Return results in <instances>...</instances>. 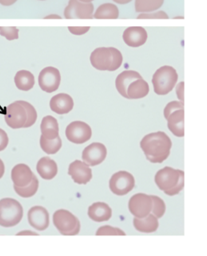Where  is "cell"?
I'll return each instance as SVG.
<instances>
[{"mask_svg": "<svg viewBox=\"0 0 207 256\" xmlns=\"http://www.w3.org/2000/svg\"><path fill=\"white\" fill-rule=\"evenodd\" d=\"M140 147L147 160L151 163L161 164L170 156L172 142L166 132H152L142 138Z\"/></svg>", "mask_w": 207, "mask_h": 256, "instance_id": "obj_1", "label": "cell"}, {"mask_svg": "<svg viewBox=\"0 0 207 256\" xmlns=\"http://www.w3.org/2000/svg\"><path fill=\"white\" fill-rule=\"evenodd\" d=\"M154 182L166 195H177L184 188V172L171 167H165L156 174Z\"/></svg>", "mask_w": 207, "mask_h": 256, "instance_id": "obj_2", "label": "cell"}, {"mask_svg": "<svg viewBox=\"0 0 207 256\" xmlns=\"http://www.w3.org/2000/svg\"><path fill=\"white\" fill-rule=\"evenodd\" d=\"M91 64L95 69L102 71H115L122 64V53L115 48H99L91 53Z\"/></svg>", "mask_w": 207, "mask_h": 256, "instance_id": "obj_3", "label": "cell"}, {"mask_svg": "<svg viewBox=\"0 0 207 256\" xmlns=\"http://www.w3.org/2000/svg\"><path fill=\"white\" fill-rule=\"evenodd\" d=\"M178 79L177 71L174 67L164 66L156 70L152 78L154 93L158 95H166L174 89Z\"/></svg>", "mask_w": 207, "mask_h": 256, "instance_id": "obj_4", "label": "cell"}, {"mask_svg": "<svg viewBox=\"0 0 207 256\" xmlns=\"http://www.w3.org/2000/svg\"><path fill=\"white\" fill-rule=\"evenodd\" d=\"M24 209L22 205L12 198H4L0 200V226L12 228L22 220Z\"/></svg>", "mask_w": 207, "mask_h": 256, "instance_id": "obj_5", "label": "cell"}, {"mask_svg": "<svg viewBox=\"0 0 207 256\" xmlns=\"http://www.w3.org/2000/svg\"><path fill=\"white\" fill-rule=\"evenodd\" d=\"M53 224L63 236H76L81 228L77 217L65 209H60L54 213Z\"/></svg>", "mask_w": 207, "mask_h": 256, "instance_id": "obj_6", "label": "cell"}, {"mask_svg": "<svg viewBox=\"0 0 207 256\" xmlns=\"http://www.w3.org/2000/svg\"><path fill=\"white\" fill-rule=\"evenodd\" d=\"M135 180L132 174L128 172L119 171L111 176L109 187L114 194L125 196L134 190Z\"/></svg>", "mask_w": 207, "mask_h": 256, "instance_id": "obj_7", "label": "cell"}, {"mask_svg": "<svg viewBox=\"0 0 207 256\" xmlns=\"http://www.w3.org/2000/svg\"><path fill=\"white\" fill-rule=\"evenodd\" d=\"M28 118L26 108L20 100H16L7 107L5 122L10 128L14 130L24 128L28 122Z\"/></svg>", "mask_w": 207, "mask_h": 256, "instance_id": "obj_8", "label": "cell"}, {"mask_svg": "<svg viewBox=\"0 0 207 256\" xmlns=\"http://www.w3.org/2000/svg\"><path fill=\"white\" fill-rule=\"evenodd\" d=\"M94 12V5L91 2H80L79 0H70L64 10L67 20H91Z\"/></svg>", "mask_w": 207, "mask_h": 256, "instance_id": "obj_9", "label": "cell"}, {"mask_svg": "<svg viewBox=\"0 0 207 256\" xmlns=\"http://www.w3.org/2000/svg\"><path fill=\"white\" fill-rule=\"evenodd\" d=\"M92 135L91 128L87 123L76 120L67 126L66 136L69 142L75 144H83L91 139Z\"/></svg>", "mask_w": 207, "mask_h": 256, "instance_id": "obj_10", "label": "cell"}, {"mask_svg": "<svg viewBox=\"0 0 207 256\" xmlns=\"http://www.w3.org/2000/svg\"><path fill=\"white\" fill-rule=\"evenodd\" d=\"M61 82V74L56 67L48 66L42 70L39 75V85L42 90L53 93L59 89Z\"/></svg>", "mask_w": 207, "mask_h": 256, "instance_id": "obj_11", "label": "cell"}, {"mask_svg": "<svg viewBox=\"0 0 207 256\" xmlns=\"http://www.w3.org/2000/svg\"><path fill=\"white\" fill-rule=\"evenodd\" d=\"M129 210L136 218H143L150 214L152 208L150 196L144 193H138L133 196L129 200Z\"/></svg>", "mask_w": 207, "mask_h": 256, "instance_id": "obj_12", "label": "cell"}, {"mask_svg": "<svg viewBox=\"0 0 207 256\" xmlns=\"http://www.w3.org/2000/svg\"><path fill=\"white\" fill-rule=\"evenodd\" d=\"M107 150L102 143L95 142L84 148L82 154L83 162L89 166H99L107 158Z\"/></svg>", "mask_w": 207, "mask_h": 256, "instance_id": "obj_13", "label": "cell"}, {"mask_svg": "<svg viewBox=\"0 0 207 256\" xmlns=\"http://www.w3.org/2000/svg\"><path fill=\"white\" fill-rule=\"evenodd\" d=\"M68 174L79 184H87L92 179V170L88 164L81 160H75L70 164Z\"/></svg>", "mask_w": 207, "mask_h": 256, "instance_id": "obj_14", "label": "cell"}, {"mask_svg": "<svg viewBox=\"0 0 207 256\" xmlns=\"http://www.w3.org/2000/svg\"><path fill=\"white\" fill-rule=\"evenodd\" d=\"M30 225L37 230H44L49 226V213L45 208L35 206L30 209L28 214Z\"/></svg>", "mask_w": 207, "mask_h": 256, "instance_id": "obj_15", "label": "cell"}, {"mask_svg": "<svg viewBox=\"0 0 207 256\" xmlns=\"http://www.w3.org/2000/svg\"><path fill=\"white\" fill-rule=\"evenodd\" d=\"M147 32L142 26H130L123 32L122 38L130 48H139L147 40Z\"/></svg>", "mask_w": 207, "mask_h": 256, "instance_id": "obj_16", "label": "cell"}, {"mask_svg": "<svg viewBox=\"0 0 207 256\" xmlns=\"http://www.w3.org/2000/svg\"><path fill=\"white\" fill-rule=\"evenodd\" d=\"M50 107L53 112L58 114H67L73 110V98L67 94H59L52 96L50 102Z\"/></svg>", "mask_w": 207, "mask_h": 256, "instance_id": "obj_17", "label": "cell"}, {"mask_svg": "<svg viewBox=\"0 0 207 256\" xmlns=\"http://www.w3.org/2000/svg\"><path fill=\"white\" fill-rule=\"evenodd\" d=\"M33 172L25 164H19L12 170V180L15 186L25 187L33 179Z\"/></svg>", "mask_w": 207, "mask_h": 256, "instance_id": "obj_18", "label": "cell"}, {"mask_svg": "<svg viewBox=\"0 0 207 256\" xmlns=\"http://www.w3.org/2000/svg\"><path fill=\"white\" fill-rule=\"evenodd\" d=\"M139 78H142V77L137 71L125 70L119 74L115 80V86L118 93L125 98H127V88L129 85Z\"/></svg>", "mask_w": 207, "mask_h": 256, "instance_id": "obj_19", "label": "cell"}, {"mask_svg": "<svg viewBox=\"0 0 207 256\" xmlns=\"http://www.w3.org/2000/svg\"><path fill=\"white\" fill-rule=\"evenodd\" d=\"M88 216L95 222H105L111 219L112 216V210L107 204L96 202L89 207Z\"/></svg>", "mask_w": 207, "mask_h": 256, "instance_id": "obj_20", "label": "cell"}, {"mask_svg": "<svg viewBox=\"0 0 207 256\" xmlns=\"http://www.w3.org/2000/svg\"><path fill=\"white\" fill-rule=\"evenodd\" d=\"M38 174L43 179L50 180L56 178L58 174L57 164L48 156L42 158L36 166Z\"/></svg>", "mask_w": 207, "mask_h": 256, "instance_id": "obj_21", "label": "cell"}, {"mask_svg": "<svg viewBox=\"0 0 207 256\" xmlns=\"http://www.w3.org/2000/svg\"><path fill=\"white\" fill-rule=\"evenodd\" d=\"M166 120L168 128L174 136H184V108L174 111Z\"/></svg>", "mask_w": 207, "mask_h": 256, "instance_id": "obj_22", "label": "cell"}, {"mask_svg": "<svg viewBox=\"0 0 207 256\" xmlns=\"http://www.w3.org/2000/svg\"><path fill=\"white\" fill-rule=\"evenodd\" d=\"M134 226L137 230L142 233L154 232L158 228V220L157 217L150 213L143 218H134Z\"/></svg>", "mask_w": 207, "mask_h": 256, "instance_id": "obj_23", "label": "cell"}, {"mask_svg": "<svg viewBox=\"0 0 207 256\" xmlns=\"http://www.w3.org/2000/svg\"><path fill=\"white\" fill-rule=\"evenodd\" d=\"M40 130L42 136L48 140H53L59 136V123L54 116L50 115L44 116L42 120Z\"/></svg>", "mask_w": 207, "mask_h": 256, "instance_id": "obj_24", "label": "cell"}, {"mask_svg": "<svg viewBox=\"0 0 207 256\" xmlns=\"http://www.w3.org/2000/svg\"><path fill=\"white\" fill-rule=\"evenodd\" d=\"M150 87L144 79H137L127 88V99L143 98L149 94Z\"/></svg>", "mask_w": 207, "mask_h": 256, "instance_id": "obj_25", "label": "cell"}, {"mask_svg": "<svg viewBox=\"0 0 207 256\" xmlns=\"http://www.w3.org/2000/svg\"><path fill=\"white\" fill-rule=\"evenodd\" d=\"M35 82L33 74L25 70L18 71L15 76L16 87L20 90H31L35 86Z\"/></svg>", "mask_w": 207, "mask_h": 256, "instance_id": "obj_26", "label": "cell"}, {"mask_svg": "<svg viewBox=\"0 0 207 256\" xmlns=\"http://www.w3.org/2000/svg\"><path fill=\"white\" fill-rule=\"evenodd\" d=\"M119 16V10L116 5L113 4H102L98 8L93 17L97 20H116Z\"/></svg>", "mask_w": 207, "mask_h": 256, "instance_id": "obj_27", "label": "cell"}, {"mask_svg": "<svg viewBox=\"0 0 207 256\" xmlns=\"http://www.w3.org/2000/svg\"><path fill=\"white\" fill-rule=\"evenodd\" d=\"M164 0H135V12L150 13L158 10L163 4Z\"/></svg>", "mask_w": 207, "mask_h": 256, "instance_id": "obj_28", "label": "cell"}, {"mask_svg": "<svg viewBox=\"0 0 207 256\" xmlns=\"http://www.w3.org/2000/svg\"><path fill=\"white\" fill-rule=\"evenodd\" d=\"M40 143L43 151L49 155L57 154L62 148V140L59 136L53 140H48L41 135Z\"/></svg>", "mask_w": 207, "mask_h": 256, "instance_id": "obj_29", "label": "cell"}, {"mask_svg": "<svg viewBox=\"0 0 207 256\" xmlns=\"http://www.w3.org/2000/svg\"><path fill=\"white\" fill-rule=\"evenodd\" d=\"M39 184H40L39 180L34 174L33 179L28 186H25V187H17V186H14V190L20 196L23 197V198H30V197L36 195L38 190H39Z\"/></svg>", "mask_w": 207, "mask_h": 256, "instance_id": "obj_30", "label": "cell"}, {"mask_svg": "<svg viewBox=\"0 0 207 256\" xmlns=\"http://www.w3.org/2000/svg\"><path fill=\"white\" fill-rule=\"evenodd\" d=\"M152 200V208L150 213L158 219L162 218L166 212V204L160 197L157 196H150Z\"/></svg>", "mask_w": 207, "mask_h": 256, "instance_id": "obj_31", "label": "cell"}, {"mask_svg": "<svg viewBox=\"0 0 207 256\" xmlns=\"http://www.w3.org/2000/svg\"><path fill=\"white\" fill-rule=\"evenodd\" d=\"M20 102L25 107L27 112H28V122H27L24 128H29V127L32 126L36 122L38 116L37 112H36L35 107L32 104L28 102H25V100H20Z\"/></svg>", "mask_w": 207, "mask_h": 256, "instance_id": "obj_32", "label": "cell"}, {"mask_svg": "<svg viewBox=\"0 0 207 256\" xmlns=\"http://www.w3.org/2000/svg\"><path fill=\"white\" fill-rule=\"evenodd\" d=\"M96 236H126V233L118 228L105 225L98 229Z\"/></svg>", "mask_w": 207, "mask_h": 256, "instance_id": "obj_33", "label": "cell"}, {"mask_svg": "<svg viewBox=\"0 0 207 256\" xmlns=\"http://www.w3.org/2000/svg\"><path fill=\"white\" fill-rule=\"evenodd\" d=\"M0 36L6 38L8 41L18 40L19 29L16 26H0Z\"/></svg>", "mask_w": 207, "mask_h": 256, "instance_id": "obj_34", "label": "cell"}, {"mask_svg": "<svg viewBox=\"0 0 207 256\" xmlns=\"http://www.w3.org/2000/svg\"><path fill=\"white\" fill-rule=\"evenodd\" d=\"M138 20H168L169 16L166 12L160 10L157 12H150V13H142L138 16Z\"/></svg>", "mask_w": 207, "mask_h": 256, "instance_id": "obj_35", "label": "cell"}, {"mask_svg": "<svg viewBox=\"0 0 207 256\" xmlns=\"http://www.w3.org/2000/svg\"><path fill=\"white\" fill-rule=\"evenodd\" d=\"M183 108L184 104L182 102H177V100L168 103L164 108V116H165V118L167 119L168 116H170L174 111L183 110Z\"/></svg>", "mask_w": 207, "mask_h": 256, "instance_id": "obj_36", "label": "cell"}, {"mask_svg": "<svg viewBox=\"0 0 207 256\" xmlns=\"http://www.w3.org/2000/svg\"><path fill=\"white\" fill-rule=\"evenodd\" d=\"M68 30L75 36H83L90 30V26H69Z\"/></svg>", "mask_w": 207, "mask_h": 256, "instance_id": "obj_37", "label": "cell"}, {"mask_svg": "<svg viewBox=\"0 0 207 256\" xmlns=\"http://www.w3.org/2000/svg\"><path fill=\"white\" fill-rule=\"evenodd\" d=\"M9 143V138L8 134L2 128H0V152L6 150Z\"/></svg>", "mask_w": 207, "mask_h": 256, "instance_id": "obj_38", "label": "cell"}, {"mask_svg": "<svg viewBox=\"0 0 207 256\" xmlns=\"http://www.w3.org/2000/svg\"><path fill=\"white\" fill-rule=\"evenodd\" d=\"M183 90H184V82H181L176 87V93H177V98L179 99L181 102H183Z\"/></svg>", "mask_w": 207, "mask_h": 256, "instance_id": "obj_39", "label": "cell"}, {"mask_svg": "<svg viewBox=\"0 0 207 256\" xmlns=\"http://www.w3.org/2000/svg\"><path fill=\"white\" fill-rule=\"evenodd\" d=\"M16 2L17 0H0V4L3 6H12Z\"/></svg>", "mask_w": 207, "mask_h": 256, "instance_id": "obj_40", "label": "cell"}, {"mask_svg": "<svg viewBox=\"0 0 207 256\" xmlns=\"http://www.w3.org/2000/svg\"><path fill=\"white\" fill-rule=\"evenodd\" d=\"M4 172H5V166L3 160L0 159V179L3 178Z\"/></svg>", "mask_w": 207, "mask_h": 256, "instance_id": "obj_41", "label": "cell"}, {"mask_svg": "<svg viewBox=\"0 0 207 256\" xmlns=\"http://www.w3.org/2000/svg\"><path fill=\"white\" fill-rule=\"evenodd\" d=\"M45 20H51V18H55V20H61V17L57 14H50V16H46Z\"/></svg>", "mask_w": 207, "mask_h": 256, "instance_id": "obj_42", "label": "cell"}, {"mask_svg": "<svg viewBox=\"0 0 207 256\" xmlns=\"http://www.w3.org/2000/svg\"><path fill=\"white\" fill-rule=\"evenodd\" d=\"M113 1L118 4H126L131 2L132 0H113Z\"/></svg>", "mask_w": 207, "mask_h": 256, "instance_id": "obj_43", "label": "cell"}, {"mask_svg": "<svg viewBox=\"0 0 207 256\" xmlns=\"http://www.w3.org/2000/svg\"><path fill=\"white\" fill-rule=\"evenodd\" d=\"M17 234H18V236H20V234H35V236H36L37 233L32 232H31V230H24V232H19Z\"/></svg>", "mask_w": 207, "mask_h": 256, "instance_id": "obj_44", "label": "cell"}, {"mask_svg": "<svg viewBox=\"0 0 207 256\" xmlns=\"http://www.w3.org/2000/svg\"><path fill=\"white\" fill-rule=\"evenodd\" d=\"M79 1L83 2H91L92 1H94V0H79Z\"/></svg>", "mask_w": 207, "mask_h": 256, "instance_id": "obj_45", "label": "cell"}, {"mask_svg": "<svg viewBox=\"0 0 207 256\" xmlns=\"http://www.w3.org/2000/svg\"><path fill=\"white\" fill-rule=\"evenodd\" d=\"M41 1H44V0H41Z\"/></svg>", "mask_w": 207, "mask_h": 256, "instance_id": "obj_46", "label": "cell"}]
</instances>
